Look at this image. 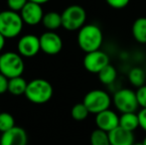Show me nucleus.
I'll return each instance as SVG.
<instances>
[{"instance_id": "nucleus-17", "label": "nucleus", "mask_w": 146, "mask_h": 145, "mask_svg": "<svg viewBox=\"0 0 146 145\" xmlns=\"http://www.w3.org/2000/svg\"><path fill=\"white\" fill-rule=\"evenodd\" d=\"M42 24L49 31H55L62 27V15L58 12L51 11L44 14Z\"/></svg>"}, {"instance_id": "nucleus-29", "label": "nucleus", "mask_w": 146, "mask_h": 145, "mask_svg": "<svg viewBox=\"0 0 146 145\" xmlns=\"http://www.w3.org/2000/svg\"><path fill=\"white\" fill-rule=\"evenodd\" d=\"M5 40H6V38L0 33V52L3 50L4 46H5Z\"/></svg>"}, {"instance_id": "nucleus-14", "label": "nucleus", "mask_w": 146, "mask_h": 145, "mask_svg": "<svg viewBox=\"0 0 146 145\" xmlns=\"http://www.w3.org/2000/svg\"><path fill=\"white\" fill-rule=\"evenodd\" d=\"M110 145H133L135 143L134 134L132 131L117 126L113 130L108 132Z\"/></svg>"}, {"instance_id": "nucleus-24", "label": "nucleus", "mask_w": 146, "mask_h": 145, "mask_svg": "<svg viewBox=\"0 0 146 145\" xmlns=\"http://www.w3.org/2000/svg\"><path fill=\"white\" fill-rule=\"evenodd\" d=\"M135 93H136V97H137L139 107L146 109V85L138 87Z\"/></svg>"}, {"instance_id": "nucleus-25", "label": "nucleus", "mask_w": 146, "mask_h": 145, "mask_svg": "<svg viewBox=\"0 0 146 145\" xmlns=\"http://www.w3.org/2000/svg\"><path fill=\"white\" fill-rule=\"evenodd\" d=\"M29 0H7V5L9 7V10L12 11H21L23 7L28 3Z\"/></svg>"}, {"instance_id": "nucleus-11", "label": "nucleus", "mask_w": 146, "mask_h": 145, "mask_svg": "<svg viewBox=\"0 0 146 145\" xmlns=\"http://www.w3.org/2000/svg\"><path fill=\"white\" fill-rule=\"evenodd\" d=\"M20 15L25 24L35 26L42 22L43 17H44V12H43L42 6L40 4L28 1V3L20 11Z\"/></svg>"}, {"instance_id": "nucleus-2", "label": "nucleus", "mask_w": 146, "mask_h": 145, "mask_svg": "<svg viewBox=\"0 0 146 145\" xmlns=\"http://www.w3.org/2000/svg\"><path fill=\"white\" fill-rule=\"evenodd\" d=\"M54 89L50 83L44 79H35L28 83L25 97L36 105L46 103L52 99Z\"/></svg>"}, {"instance_id": "nucleus-3", "label": "nucleus", "mask_w": 146, "mask_h": 145, "mask_svg": "<svg viewBox=\"0 0 146 145\" xmlns=\"http://www.w3.org/2000/svg\"><path fill=\"white\" fill-rule=\"evenodd\" d=\"M23 25L21 15L17 12L6 10L0 14V33L6 39L17 37L22 32Z\"/></svg>"}, {"instance_id": "nucleus-30", "label": "nucleus", "mask_w": 146, "mask_h": 145, "mask_svg": "<svg viewBox=\"0 0 146 145\" xmlns=\"http://www.w3.org/2000/svg\"><path fill=\"white\" fill-rule=\"evenodd\" d=\"M29 1L35 2V3H38V4H40V5H42V4H45V3H47V2H49L50 0H29Z\"/></svg>"}, {"instance_id": "nucleus-28", "label": "nucleus", "mask_w": 146, "mask_h": 145, "mask_svg": "<svg viewBox=\"0 0 146 145\" xmlns=\"http://www.w3.org/2000/svg\"><path fill=\"white\" fill-rule=\"evenodd\" d=\"M8 83H9V79L0 73V95L8 91Z\"/></svg>"}, {"instance_id": "nucleus-4", "label": "nucleus", "mask_w": 146, "mask_h": 145, "mask_svg": "<svg viewBox=\"0 0 146 145\" xmlns=\"http://www.w3.org/2000/svg\"><path fill=\"white\" fill-rule=\"evenodd\" d=\"M24 69L25 65L20 54L6 52L0 56V73L8 79L21 77Z\"/></svg>"}, {"instance_id": "nucleus-12", "label": "nucleus", "mask_w": 146, "mask_h": 145, "mask_svg": "<svg viewBox=\"0 0 146 145\" xmlns=\"http://www.w3.org/2000/svg\"><path fill=\"white\" fill-rule=\"evenodd\" d=\"M94 120L96 127L106 132H110L119 126V116L115 111L110 109L96 114Z\"/></svg>"}, {"instance_id": "nucleus-7", "label": "nucleus", "mask_w": 146, "mask_h": 145, "mask_svg": "<svg viewBox=\"0 0 146 145\" xmlns=\"http://www.w3.org/2000/svg\"><path fill=\"white\" fill-rule=\"evenodd\" d=\"M112 103L115 109L121 113L136 112L139 109L136 93L127 87L117 89L113 93Z\"/></svg>"}, {"instance_id": "nucleus-13", "label": "nucleus", "mask_w": 146, "mask_h": 145, "mask_svg": "<svg viewBox=\"0 0 146 145\" xmlns=\"http://www.w3.org/2000/svg\"><path fill=\"white\" fill-rule=\"evenodd\" d=\"M27 132L20 126L15 125L0 136V145H27Z\"/></svg>"}, {"instance_id": "nucleus-22", "label": "nucleus", "mask_w": 146, "mask_h": 145, "mask_svg": "<svg viewBox=\"0 0 146 145\" xmlns=\"http://www.w3.org/2000/svg\"><path fill=\"white\" fill-rule=\"evenodd\" d=\"M71 114H72V117L75 120H77V121H83V120H85L88 116L90 111L87 109V107L84 105V103H76L73 107Z\"/></svg>"}, {"instance_id": "nucleus-20", "label": "nucleus", "mask_w": 146, "mask_h": 145, "mask_svg": "<svg viewBox=\"0 0 146 145\" xmlns=\"http://www.w3.org/2000/svg\"><path fill=\"white\" fill-rule=\"evenodd\" d=\"M28 83L22 77H16L13 79H9L8 83V91L11 95H25L26 89H27Z\"/></svg>"}, {"instance_id": "nucleus-33", "label": "nucleus", "mask_w": 146, "mask_h": 145, "mask_svg": "<svg viewBox=\"0 0 146 145\" xmlns=\"http://www.w3.org/2000/svg\"><path fill=\"white\" fill-rule=\"evenodd\" d=\"M1 12H2V11H1V10H0V14H1Z\"/></svg>"}, {"instance_id": "nucleus-19", "label": "nucleus", "mask_w": 146, "mask_h": 145, "mask_svg": "<svg viewBox=\"0 0 146 145\" xmlns=\"http://www.w3.org/2000/svg\"><path fill=\"white\" fill-rule=\"evenodd\" d=\"M128 81L133 87H140L145 85V79H146V73L140 67H134V68L130 69L128 72Z\"/></svg>"}, {"instance_id": "nucleus-10", "label": "nucleus", "mask_w": 146, "mask_h": 145, "mask_svg": "<svg viewBox=\"0 0 146 145\" xmlns=\"http://www.w3.org/2000/svg\"><path fill=\"white\" fill-rule=\"evenodd\" d=\"M17 49L18 53L22 57L32 58L41 51L40 38L35 35H31V34L23 36L18 41Z\"/></svg>"}, {"instance_id": "nucleus-1", "label": "nucleus", "mask_w": 146, "mask_h": 145, "mask_svg": "<svg viewBox=\"0 0 146 145\" xmlns=\"http://www.w3.org/2000/svg\"><path fill=\"white\" fill-rule=\"evenodd\" d=\"M77 41L80 49L87 54L100 50L104 43V33L96 24H86L79 30Z\"/></svg>"}, {"instance_id": "nucleus-16", "label": "nucleus", "mask_w": 146, "mask_h": 145, "mask_svg": "<svg viewBox=\"0 0 146 145\" xmlns=\"http://www.w3.org/2000/svg\"><path fill=\"white\" fill-rule=\"evenodd\" d=\"M119 126L128 131H135L139 127V119L136 112L121 113L119 116Z\"/></svg>"}, {"instance_id": "nucleus-21", "label": "nucleus", "mask_w": 146, "mask_h": 145, "mask_svg": "<svg viewBox=\"0 0 146 145\" xmlns=\"http://www.w3.org/2000/svg\"><path fill=\"white\" fill-rule=\"evenodd\" d=\"M90 145H110L108 132L96 128L90 134Z\"/></svg>"}, {"instance_id": "nucleus-8", "label": "nucleus", "mask_w": 146, "mask_h": 145, "mask_svg": "<svg viewBox=\"0 0 146 145\" xmlns=\"http://www.w3.org/2000/svg\"><path fill=\"white\" fill-rule=\"evenodd\" d=\"M110 56L106 52L100 50L87 53L84 58V67L88 73L98 75L104 67L110 65Z\"/></svg>"}, {"instance_id": "nucleus-23", "label": "nucleus", "mask_w": 146, "mask_h": 145, "mask_svg": "<svg viewBox=\"0 0 146 145\" xmlns=\"http://www.w3.org/2000/svg\"><path fill=\"white\" fill-rule=\"evenodd\" d=\"M15 126V119L9 112H0V132H6Z\"/></svg>"}, {"instance_id": "nucleus-9", "label": "nucleus", "mask_w": 146, "mask_h": 145, "mask_svg": "<svg viewBox=\"0 0 146 145\" xmlns=\"http://www.w3.org/2000/svg\"><path fill=\"white\" fill-rule=\"evenodd\" d=\"M41 51L47 55H57L63 49V40L54 31L43 33L40 37Z\"/></svg>"}, {"instance_id": "nucleus-5", "label": "nucleus", "mask_w": 146, "mask_h": 145, "mask_svg": "<svg viewBox=\"0 0 146 145\" xmlns=\"http://www.w3.org/2000/svg\"><path fill=\"white\" fill-rule=\"evenodd\" d=\"M83 103L87 107L90 113L96 115L110 109L112 103V97L108 91L96 89L88 91L84 97Z\"/></svg>"}, {"instance_id": "nucleus-26", "label": "nucleus", "mask_w": 146, "mask_h": 145, "mask_svg": "<svg viewBox=\"0 0 146 145\" xmlns=\"http://www.w3.org/2000/svg\"><path fill=\"white\" fill-rule=\"evenodd\" d=\"M108 5L113 9H123L129 4L130 0H106Z\"/></svg>"}, {"instance_id": "nucleus-15", "label": "nucleus", "mask_w": 146, "mask_h": 145, "mask_svg": "<svg viewBox=\"0 0 146 145\" xmlns=\"http://www.w3.org/2000/svg\"><path fill=\"white\" fill-rule=\"evenodd\" d=\"M134 40L139 44H146V17H139L133 22L131 28Z\"/></svg>"}, {"instance_id": "nucleus-32", "label": "nucleus", "mask_w": 146, "mask_h": 145, "mask_svg": "<svg viewBox=\"0 0 146 145\" xmlns=\"http://www.w3.org/2000/svg\"><path fill=\"white\" fill-rule=\"evenodd\" d=\"M133 145H143V144H142V142H139V143H134Z\"/></svg>"}, {"instance_id": "nucleus-18", "label": "nucleus", "mask_w": 146, "mask_h": 145, "mask_svg": "<svg viewBox=\"0 0 146 145\" xmlns=\"http://www.w3.org/2000/svg\"><path fill=\"white\" fill-rule=\"evenodd\" d=\"M100 81L104 85H110L116 81L117 79V71L115 67L112 65H108L104 67L100 73H98Z\"/></svg>"}, {"instance_id": "nucleus-27", "label": "nucleus", "mask_w": 146, "mask_h": 145, "mask_svg": "<svg viewBox=\"0 0 146 145\" xmlns=\"http://www.w3.org/2000/svg\"><path fill=\"white\" fill-rule=\"evenodd\" d=\"M139 119V127L146 132V109H141L137 112Z\"/></svg>"}, {"instance_id": "nucleus-6", "label": "nucleus", "mask_w": 146, "mask_h": 145, "mask_svg": "<svg viewBox=\"0 0 146 145\" xmlns=\"http://www.w3.org/2000/svg\"><path fill=\"white\" fill-rule=\"evenodd\" d=\"M62 27L68 31H77L86 25L87 12L80 5H71L63 11Z\"/></svg>"}, {"instance_id": "nucleus-31", "label": "nucleus", "mask_w": 146, "mask_h": 145, "mask_svg": "<svg viewBox=\"0 0 146 145\" xmlns=\"http://www.w3.org/2000/svg\"><path fill=\"white\" fill-rule=\"evenodd\" d=\"M142 144L143 145H146V136L144 138H143V140H142Z\"/></svg>"}]
</instances>
